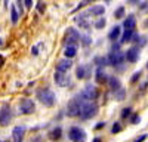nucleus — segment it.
Wrapping results in <instances>:
<instances>
[{"instance_id":"obj_1","label":"nucleus","mask_w":148,"mask_h":142,"mask_svg":"<svg viewBox=\"0 0 148 142\" xmlns=\"http://www.w3.org/2000/svg\"><path fill=\"white\" fill-rule=\"evenodd\" d=\"M96 114H98V105L95 102H83V101H80V118L82 120H90V118L95 117Z\"/></svg>"},{"instance_id":"obj_2","label":"nucleus","mask_w":148,"mask_h":142,"mask_svg":"<svg viewBox=\"0 0 148 142\" xmlns=\"http://www.w3.org/2000/svg\"><path fill=\"white\" fill-rule=\"evenodd\" d=\"M37 99H39L45 106H53L55 105V93L51 90V89H39L37 90Z\"/></svg>"},{"instance_id":"obj_3","label":"nucleus","mask_w":148,"mask_h":142,"mask_svg":"<svg viewBox=\"0 0 148 142\" xmlns=\"http://www.w3.org/2000/svg\"><path fill=\"white\" fill-rule=\"evenodd\" d=\"M98 95H99V92H98V89L92 85H88L79 95L77 98L83 102H95V99L98 98Z\"/></svg>"},{"instance_id":"obj_4","label":"nucleus","mask_w":148,"mask_h":142,"mask_svg":"<svg viewBox=\"0 0 148 142\" xmlns=\"http://www.w3.org/2000/svg\"><path fill=\"white\" fill-rule=\"evenodd\" d=\"M68 138H70V141H73V142H84L88 136H86V132H84L82 127L73 126V127H70V130H68Z\"/></svg>"},{"instance_id":"obj_5","label":"nucleus","mask_w":148,"mask_h":142,"mask_svg":"<svg viewBox=\"0 0 148 142\" xmlns=\"http://www.w3.org/2000/svg\"><path fill=\"white\" fill-rule=\"evenodd\" d=\"M65 42H67V46L73 44V46H77V43L80 42V34L76 28L70 27L67 31H65Z\"/></svg>"},{"instance_id":"obj_6","label":"nucleus","mask_w":148,"mask_h":142,"mask_svg":"<svg viewBox=\"0 0 148 142\" xmlns=\"http://www.w3.org/2000/svg\"><path fill=\"white\" fill-rule=\"evenodd\" d=\"M67 115L68 117H77V115H80V101L77 98H73L67 104Z\"/></svg>"},{"instance_id":"obj_7","label":"nucleus","mask_w":148,"mask_h":142,"mask_svg":"<svg viewBox=\"0 0 148 142\" xmlns=\"http://www.w3.org/2000/svg\"><path fill=\"white\" fill-rule=\"evenodd\" d=\"M107 61L113 67L120 65V64H123V61H125V55H123L121 51H111V53L107 56Z\"/></svg>"},{"instance_id":"obj_8","label":"nucleus","mask_w":148,"mask_h":142,"mask_svg":"<svg viewBox=\"0 0 148 142\" xmlns=\"http://www.w3.org/2000/svg\"><path fill=\"white\" fill-rule=\"evenodd\" d=\"M34 110H36V105H34L33 99L25 98V99H22V102L19 104V113H21V114H24V115L33 114V113H34Z\"/></svg>"},{"instance_id":"obj_9","label":"nucleus","mask_w":148,"mask_h":142,"mask_svg":"<svg viewBox=\"0 0 148 142\" xmlns=\"http://www.w3.org/2000/svg\"><path fill=\"white\" fill-rule=\"evenodd\" d=\"M74 21H76L79 24V27L83 28V30H89L90 28V19H89L88 12H80V14L74 18Z\"/></svg>"},{"instance_id":"obj_10","label":"nucleus","mask_w":148,"mask_h":142,"mask_svg":"<svg viewBox=\"0 0 148 142\" xmlns=\"http://www.w3.org/2000/svg\"><path fill=\"white\" fill-rule=\"evenodd\" d=\"M53 80L58 86L61 87H67L70 85V76L67 73H59V71H55V74H53Z\"/></svg>"},{"instance_id":"obj_11","label":"nucleus","mask_w":148,"mask_h":142,"mask_svg":"<svg viewBox=\"0 0 148 142\" xmlns=\"http://www.w3.org/2000/svg\"><path fill=\"white\" fill-rule=\"evenodd\" d=\"M12 118V111L9 105H3V108L0 110V126H8Z\"/></svg>"},{"instance_id":"obj_12","label":"nucleus","mask_w":148,"mask_h":142,"mask_svg":"<svg viewBox=\"0 0 148 142\" xmlns=\"http://www.w3.org/2000/svg\"><path fill=\"white\" fill-rule=\"evenodd\" d=\"M125 58L127 59V62H130V64H135L139 59V49L136 46H133V47H130V49H127V52L125 53Z\"/></svg>"},{"instance_id":"obj_13","label":"nucleus","mask_w":148,"mask_h":142,"mask_svg":"<svg viewBox=\"0 0 148 142\" xmlns=\"http://www.w3.org/2000/svg\"><path fill=\"white\" fill-rule=\"evenodd\" d=\"M71 67H73V61H71V59L64 58V59H59V61H58L56 71H59V73H67Z\"/></svg>"},{"instance_id":"obj_14","label":"nucleus","mask_w":148,"mask_h":142,"mask_svg":"<svg viewBox=\"0 0 148 142\" xmlns=\"http://www.w3.org/2000/svg\"><path fill=\"white\" fill-rule=\"evenodd\" d=\"M24 133H25V127L24 126H15L12 130V138L14 142H22L24 141Z\"/></svg>"},{"instance_id":"obj_15","label":"nucleus","mask_w":148,"mask_h":142,"mask_svg":"<svg viewBox=\"0 0 148 142\" xmlns=\"http://www.w3.org/2000/svg\"><path fill=\"white\" fill-rule=\"evenodd\" d=\"M108 86H110L111 92H114V93H116L117 90L121 89V81H120V79H117L116 76L108 77Z\"/></svg>"},{"instance_id":"obj_16","label":"nucleus","mask_w":148,"mask_h":142,"mask_svg":"<svg viewBox=\"0 0 148 142\" xmlns=\"http://www.w3.org/2000/svg\"><path fill=\"white\" fill-rule=\"evenodd\" d=\"M123 27H125V30L135 31V27H136V18H135V15H132V14L127 15V18L123 22Z\"/></svg>"},{"instance_id":"obj_17","label":"nucleus","mask_w":148,"mask_h":142,"mask_svg":"<svg viewBox=\"0 0 148 142\" xmlns=\"http://www.w3.org/2000/svg\"><path fill=\"white\" fill-rule=\"evenodd\" d=\"M95 80H96V83H98V85H104L105 81H108V76H107V73L104 71V68H102V67H99V68L96 70Z\"/></svg>"},{"instance_id":"obj_18","label":"nucleus","mask_w":148,"mask_h":142,"mask_svg":"<svg viewBox=\"0 0 148 142\" xmlns=\"http://www.w3.org/2000/svg\"><path fill=\"white\" fill-rule=\"evenodd\" d=\"M89 15H93V16H102L104 14H105V8L102 6V5H95V6H92L90 9H89V12H88Z\"/></svg>"},{"instance_id":"obj_19","label":"nucleus","mask_w":148,"mask_h":142,"mask_svg":"<svg viewBox=\"0 0 148 142\" xmlns=\"http://www.w3.org/2000/svg\"><path fill=\"white\" fill-rule=\"evenodd\" d=\"M120 37H121V27H120V25H116L113 30L108 33V39H110L111 42H116V40L120 39Z\"/></svg>"},{"instance_id":"obj_20","label":"nucleus","mask_w":148,"mask_h":142,"mask_svg":"<svg viewBox=\"0 0 148 142\" xmlns=\"http://www.w3.org/2000/svg\"><path fill=\"white\" fill-rule=\"evenodd\" d=\"M136 34L135 31H130V30H125V33L121 34V37H120V43L123 44V43H127V42H132V39H133V36Z\"/></svg>"},{"instance_id":"obj_21","label":"nucleus","mask_w":148,"mask_h":142,"mask_svg":"<svg viewBox=\"0 0 148 142\" xmlns=\"http://www.w3.org/2000/svg\"><path fill=\"white\" fill-rule=\"evenodd\" d=\"M64 55H65V58H67V59L74 58V56L77 55V46H73V44L67 46V47H65V51H64Z\"/></svg>"},{"instance_id":"obj_22","label":"nucleus","mask_w":148,"mask_h":142,"mask_svg":"<svg viewBox=\"0 0 148 142\" xmlns=\"http://www.w3.org/2000/svg\"><path fill=\"white\" fill-rule=\"evenodd\" d=\"M89 74V67H86V65H80L77 67V71H76V76L77 79H86Z\"/></svg>"},{"instance_id":"obj_23","label":"nucleus","mask_w":148,"mask_h":142,"mask_svg":"<svg viewBox=\"0 0 148 142\" xmlns=\"http://www.w3.org/2000/svg\"><path fill=\"white\" fill-rule=\"evenodd\" d=\"M10 19H12V24H16L18 19H19V14H18V10H16L15 5L10 6Z\"/></svg>"},{"instance_id":"obj_24","label":"nucleus","mask_w":148,"mask_h":142,"mask_svg":"<svg viewBox=\"0 0 148 142\" xmlns=\"http://www.w3.org/2000/svg\"><path fill=\"white\" fill-rule=\"evenodd\" d=\"M61 133H62V129L61 127H55L49 132V138L51 139H59L61 138Z\"/></svg>"},{"instance_id":"obj_25","label":"nucleus","mask_w":148,"mask_h":142,"mask_svg":"<svg viewBox=\"0 0 148 142\" xmlns=\"http://www.w3.org/2000/svg\"><path fill=\"white\" fill-rule=\"evenodd\" d=\"M105 24H107V19H105L104 16H101V18H98V21L95 22V28H98V30H102V28L105 27Z\"/></svg>"},{"instance_id":"obj_26","label":"nucleus","mask_w":148,"mask_h":142,"mask_svg":"<svg viewBox=\"0 0 148 142\" xmlns=\"http://www.w3.org/2000/svg\"><path fill=\"white\" fill-rule=\"evenodd\" d=\"M114 98L117 99V101H123V99H125L126 98V90L125 89H120V90H117L116 93H114Z\"/></svg>"},{"instance_id":"obj_27","label":"nucleus","mask_w":148,"mask_h":142,"mask_svg":"<svg viewBox=\"0 0 148 142\" xmlns=\"http://www.w3.org/2000/svg\"><path fill=\"white\" fill-rule=\"evenodd\" d=\"M121 130H123V126H121V123L120 122H116L114 124H113V127H111V133H120L121 132Z\"/></svg>"},{"instance_id":"obj_28","label":"nucleus","mask_w":148,"mask_h":142,"mask_svg":"<svg viewBox=\"0 0 148 142\" xmlns=\"http://www.w3.org/2000/svg\"><path fill=\"white\" fill-rule=\"evenodd\" d=\"M120 115H121V118H127V117H130V115H132V108H130V106H126V108H123Z\"/></svg>"},{"instance_id":"obj_29","label":"nucleus","mask_w":148,"mask_h":142,"mask_svg":"<svg viewBox=\"0 0 148 142\" xmlns=\"http://www.w3.org/2000/svg\"><path fill=\"white\" fill-rule=\"evenodd\" d=\"M129 120H130L132 124H138V123L141 122V117H139V114H132V115L129 117Z\"/></svg>"},{"instance_id":"obj_30","label":"nucleus","mask_w":148,"mask_h":142,"mask_svg":"<svg viewBox=\"0 0 148 142\" xmlns=\"http://www.w3.org/2000/svg\"><path fill=\"white\" fill-rule=\"evenodd\" d=\"M123 15H125V8H123V6L117 8L116 12H114V16L116 18H123Z\"/></svg>"},{"instance_id":"obj_31","label":"nucleus","mask_w":148,"mask_h":142,"mask_svg":"<svg viewBox=\"0 0 148 142\" xmlns=\"http://www.w3.org/2000/svg\"><path fill=\"white\" fill-rule=\"evenodd\" d=\"M141 74H142V71H136V73H133V76H132V79H130L132 85H133V83H136V81L141 79Z\"/></svg>"},{"instance_id":"obj_32","label":"nucleus","mask_w":148,"mask_h":142,"mask_svg":"<svg viewBox=\"0 0 148 142\" xmlns=\"http://www.w3.org/2000/svg\"><path fill=\"white\" fill-rule=\"evenodd\" d=\"M80 42H82V43H83L84 46H89L92 40H90V37H89V36L86 34V36H83V37H82V36H80Z\"/></svg>"},{"instance_id":"obj_33","label":"nucleus","mask_w":148,"mask_h":142,"mask_svg":"<svg viewBox=\"0 0 148 142\" xmlns=\"http://www.w3.org/2000/svg\"><path fill=\"white\" fill-rule=\"evenodd\" d=\"M45 9H46V6H45V3H43V2H37V10H39L40 14H43Z\"/></svg>"},{"instance_id":"obj_34","label":"nucleus","mask_w":148,"mask_h":142,"mask_svg":"<svg viewBox=\"0 0 148 142\" xmlns=\"http://www.w3.org/2000/svg\"><path fill=\"white\" fill-rule=\"evenodd\" d=\"M145 138H147V135H141V136H138V138H135L133 142H144Z\"/></svg>"},{"instance_id":"obj_35","label":"nucleus","mask_w":148,"mask_h":142,"mask_svg":"<svg viewBox=\"0 0 148 142\" xmlns=\"http://www.w3.org/2000/svg\"><path fill=\"white\" fill-rule=\"evenodd\" d=\"M18 3V14H19V16L24 14V9H22V2H16Z\"/></svg>"},{"instance_id":"obj_36","label":"nucleus","mask_w":148,"mask_h":142,"mask_svg":"<svg viewBox=\"0 0 148 142\" xmlns=\"http://www.w3.org/2000/svg\"><path fill=\"white\" fill-rule=\"evenodd\" d=\"M22 3L25 5L27 8H31V6H33V2H31V0H25V2H22Z\"/></svg>"},{"instance_id":"obj_37","label":"nucleus","mask_w":148,"mask_h":142,"mask_svg":"<svg viewBox=\"0 0 148 142\" xmlns=\"http://www.w3.org/2000/svg\"><path fill=\"white\" fill-rule=\"evenodd\" d=\"M102 127H105V122H104V123H98V124H96V129H102Z\"/></svg>"},{"instance_id":"obj_38","label":"nucleus","mask_w":148,"mask_h":142,"mask_svg":"<svg viewBox=\"0 0 148 142\" xmlns=\"http://www.w3.org/2000/svg\"><path fill=\"white\" fill-rule=\"evenodd\" d=\"M3 62H5V56H2V55H0V67L3 65Z\"/></svg>"},{"instance_id":"obj_39","label":"nucleus","mask_w":148,"mask_h":142,"mask_svg":"<svg viewBox=\"0 0 148 142\" xmlns=\"http://www.w3.org/2000/svg\"><path fill=\"white\" fill-rule=\"evenodd\" d=\"M31 52H33V55H37V53H39V51H37V47H33Z\"/></svg>"},{"instance_id":"obj_40","label":"nucleus","mask_w":148,"mask_h":142,"mask_svg":"<svg viewBox=\"0 0 148 142\" xmlns=\"http://www.w3.org/2000/svg\"><path fill=\"white\" fill-rule=\"evenodd\" d=\"M92 142H102V139H101L99 136H98V138H95V139H93Z\"/></svg>"},{"instance_id":"obj_41","label":"nucleus","mask_w":148,"mask_h":142,"mask_svg":"<svg viewBox=\"0 0 148 142\" xmlns=\"http://www.w3.org/2000/svg\"><path fill=\"white\" fill-rule=\"evenodd\" d=\"M147 68H148V64H147Z\"/></svg>"},{"instance_id":"obj_42","label":"nucleus","mask_w":148,"mask_h":142,"mask_svg":"<svg viewBox=\"0 0 148 142\" xmlns=\"http://www.w3.org/2000/svg\"><path fill=\"white\" fill-rule=\"evenodd\" d=\"M0 44H2V42H0Z\"/></svg>"},{"instance_id":"obj_43","label":"nucleus","mask_w":148,"mask_h":142,"mask_svg":"<svg viewBox=\"0 0 148 142\" xmlns=\"http://www.w3.org/2000/svg\"><path fill=\"white\" fill-rule=\"evenodd\" d=\"M0 142H2V141H0Z\"/></svg>"}]
</instances>
